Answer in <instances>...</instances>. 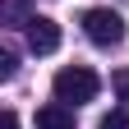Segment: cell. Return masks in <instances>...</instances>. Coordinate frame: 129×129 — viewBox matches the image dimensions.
<instances>
[{"label": "cell", "instance_id": "obj_5", "mask_svg": "<svg viewBox=\"0 0 129 129\" xmlns=\"http://www.w3.org/2000/svg\"><path fill=\"white\" fill-rule=\"evenodd\" d=\"M111 88H115L120 102H129V69H115V74H111Z\"/></svg>", "mask_w": 129, "mask_h": 129}, {"label": "cell", "instance_id": "obj_6", "mask_svg": "<svg viewBox=\"0 0 129 129\" xmlns=\"http://www.w3.org/2000/svg\"><path fill=\"white\" fill-rule=\"evenodd\" d=\"M102 129H129V111H111V115H102Z\"/></svg>", "mask_w": 129, "mask_h": 129}, {"label": "cell", "instance_id": "obj_1", "mask_svg": "<svg viewBox=\"0 0 129 129\" xmlns=\"http://www.w3.org/2000/svg\"><path fill=\"white\" fill-rule=\"evenodd\" d=\"M97 74L88 69V64H69V69H60L55 74V102H64V106H83V102H92L97 97Z\"/></svg>", "mask_w": 129, "mask_h": 129}, {"label": "cell", "instance_id": "obj_3", "mask_svg": "<svg viewBox=\"0 0 129 129\" xmlns=\"http://www.w3.org/2000/svg\"><path fill=\"white\" fill-rule=\"evenodd\" d=\"M23 28H28V51L32 55H51L55 46H60V28L51 19H28Z\"/></svg>", "mask_w": 129, "mask_h": 129}, {"label": "cell", "instance_id": "obj_8", "mask_svg": "<svg viewBox=\"0 0 129 129\" xmlns=\"http://www.w3.org/2000/svg\"><path fill=\"white\" fill-rule=\"evenodd\" d=\"M0 129H19V115H14V111H5V115H0Z\"/></svg>", "mask_w": 129, "mask_h": 129}, {"label": "cell", "instance_id": "obj_4", "mask_svg": "<svg viewBox=\"0 0 129 129\" xmlns=\"http://www.w3.org/2000/svg\"><path fill=\"white\" fill-rule=\"evenodd\" d=\"M37 129H74V111L64 102H51L37 111Z\"/></svg>", "mask_w": 129, "mask_h": 129}, {"label": "cell", "instance_id": "obj_7", "mask_svg": "<svg viewBox=\"0 0 129 129\" xmlns=\"http://www.w3.org/2000/svg\"><path fill=\"white\" fill-rule=\"evenodd\" d=\"M0 78H14V51H0Z\"/></svg>", "mask_w": 129, "mask_h": 129}, {"label": "cell", "instance_id": "obj_2", "mask_svg": "<svg viewBox=\"0 0 129 129\" xmlns=\"http://www.w3.org/2000/svg\"><path fill=\"white\" fill-rule=\"evenodd\" d=\"M83 32H88L92 46H120L124 42V19L111 14V9H88L83 14Z\"/></svg>", "mask_w": 129, "mask_h": 129}]
</instances>
